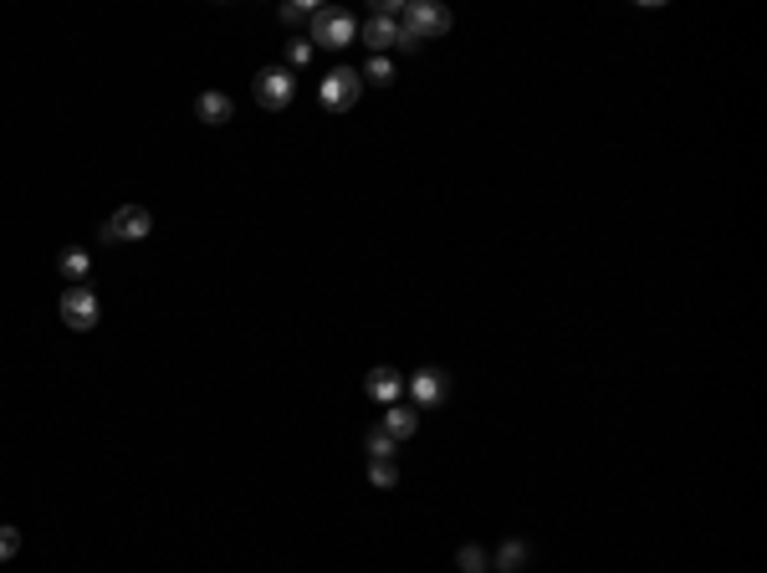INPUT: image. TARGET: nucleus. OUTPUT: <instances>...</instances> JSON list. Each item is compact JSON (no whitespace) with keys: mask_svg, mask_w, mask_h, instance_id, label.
I'll return each mask as SVG.
<instances>
[{"mask_svg":"<svg viewBox=\"0 0 767 573\" xmlns=\"http://www.w3.org/2000/svg\"><path fill=\"white\" fill-rule=\"evenodd\" d=\"M445 31H450V11H445V6H430V0H410V6H404V16H399V47L415 52V47H425L430 36H445Z\"/></svg>","mask_w":767,"mask_h":573,"instance_id":"obj_1","label":"nucleus"},{"mask_svg":"<svg viewBox=\"0 0 767 573\" xmlns=\"http://www.w3.org/2000/svg\"><path fill=\"white\" fill-rule=\"evenodd\" d=\"M358 41V21L343 6H318L312 11V47H348Z\"/></svg>","mask_w":767,"mask_h":573,"instance_id":"obj_2","label":"nucleus"},{"mask_svg":"<svg viewBox=\"0 0 767 573\" xmlns=\"http://www.w3.org/2000/svg\"><path fill=\"white\" fill-rule=\"evenodd\" d=\"M399 16H404V6L399 0H384V6L358 26V36H364V47L379 57V52H389V47H399Z\"/></svg>","mask_w":767,"mask_h":573,"instance_id":"obj_3","label":"nucleus"},{"mask_svg":"<svg viewBox=\"0 0 767 573\" xmlns=\"http://www.w3.org/2000/svg\"><path fill=\"white\" fill-rule=\"evenodd\" d=\"M358 93H364V77H358V67H333L323 77V87H318V98H323L328 113H348L358 103Z\"/></svg>","mask_w":767,"mask_h":573,"instance_id":"obj_4","label":"nucleus"},{"mask_svg":"<svg viewBox=\"0 0 767 573\" xmlns=\"http://www.w3.org/2000/svg\"><path fill=\"white\" fill-rule=\"evenodd\" d=\"M251 93H256V103L261 108H287L292 103V93H297V82H292V72L287 67H261L256 72V82H251Z\"/></svg>","mask_w":767,"mask_h":573,"instance_id":"obj_5","label":"nucleus"},{"mask_svg":"<svg viewBox=\"0 0 767 573\" xmlns=\"http://www.w3.org/2000/svg\"><path fill=\"white\" fill-rule=\"evenodd\" d=\"M149 231H154V215H149L144 205H118V210H113V220L103 226V236H108V241H144Z\"/></svg>","mask_w":767,"mask_h":573,"instance_id":"obj_6","label":"nucleus"},{"mask_svg":"<svg viewBox=\"0 0 767 573\" xmlns=\"http://www.w3.org/2000/svg\"><path fill=\"white\" fill-rule=\"evenodd\" d=\"M62 323H67L72 333L98 328V297H93V287H67V292H62Z\"/></svg>","mask_w":767,"mask_h":573,"instance_id":"obj_7","label":"nucleus"},{"mask_svg":"<svg viewBox=\"0 0 767 573\" xmlns=\"http://www.w3.org/2000/svg\"><path fill=\"white\" fill-rule=\"evenodd\" d=\"M364 389H369V400H379V405H399V394H404V374L389 369V364H379V369H369Z\"/></svg>","mask_w":767,"mask_h":573,"instance_id":"obj_8","label":"nucleus"},{"mask_svg":"<svg viewBox=\"0 0 767 573\" xmlns=\"http://www.w3.org/2000/svg\"><path fill=\"white\" fill-rule=\"evenodd\" d=\"M410 394H415V405H440L445 394H450V384H445V369H420L415 379H410Z\"/></svg>","mask_w":767,"mask_h":573,"instance_id":"obj_9","label":"nucleus"},{"mask_svg":"<svg viewBox=\"0 0 767 573\" xmlns=\"http://www.w3.org/2000/svg\"><path fill=\"white\" fill-rule=\"evenodd\" d=\"M231 113H236V103L225 98V93H200V98H195V118H200V123H210V128L231 123Z\"/></svg>","mask_w":767,"mask_h":573,"instance_id":"obj_10","label":"nucleus"},{"mask_svg":"<svg viewBox=\"0 0 767 573\" xmlns=\"http://www.w3.org/2000/svg\"><path fill=\"white\" fill-rule=\"evenodd\" d=\"M379 430H384L389 440H410V435L420 430V415H415L410 405H389V410H384V425H379Z\"/></svg>","mask_w":767,"mask_h":573,"instance_id":"obj_11","label":"nucleus"},{"mask_svg":"<svg viewBox=\"0 0 767 573\" xmlns=\"http://www.w3.org/2000/svg\"><path fill=\"white\" fill-rule=\"evenodd\" d=\"M57 267H62V277H67L72 287H82V282H87V272H93V256H87L82 246H72V251H62Z\"/></svg>","mask_w":767,"mask_h":573,"instance_id":"obj_12","label":"nucleus"},{"mask_svg":"<svg viewBox=\"0 0 767 573\" xmlns=\"http://www.w3.org/2000/svg\"><path fill=\"white\" fill-rule=\"evenodd\" d=\"M369 481H374V487H394V481H399L394 456H369Z\"/></svg>","mask_w":767,"mask_h":573,"instance_id":"obj_13","label":"nucleus"},{"mask_svg":"<svg viewBox=\"0 0 767 573\" xmlns=\"http://www.w3.org/2000/svg\"><path fill=\"white\" fill-rule=\"evenodd\" d=\"M358 77H364V82H374V87H389V82H394V67H389L384 57H369V67L358 72Z\"/></svg>","mask_w":767,"mask_h":573,"instance_id":"obj_14","label":"nucleus"},{"mask_svg":"<svg viewBox=\"0 0 767 573\" xmlns=\"http://www.w3.org/2000/svg\"><path fill=\"white\" fill-rule=\"evenodd\" d=\"M522 563H527V548H522V543H507L502 558H496V568H502V573H512V568H522Z\"/></svg>","mask_w":767,"mask_h":573,"instance_id":"obj_15","label":"nucleus"},{"mask_svg":"<svg viewBox=\"0 0 767 573\" xmlns=\"http://www.w3.org/2000/svg\"><path fill=\"white\" fill-rule=\"evenodd\" d=\"M21 553V533H16V527H0V563H11Z\"/></svg>","mask_w":767,"mask_h":573,"instance_id":"obj_16","label":"nucleus"},{"mask_svg":"<svg viewBox=\"0 0 767 573\" xmlns=\"http://www.w3.org/2000/svg\"><path fill=\"white\" fill-rule=\"evenodd\" d=\"M312 11H318L312 0H292V6H282V21H287V26H297V21H312Z\"/></svg>","mask_w":767,"mask_h":573,"instance_id":"obj_17","label":"nucleus"},{"mask_svg":"<svg viewBox=\"0 0 767 573\" xmlns=\"http://www.w3.org/2000/svg\"><path fill=\"white\" fill-rule=\"evenodd\" d=\"M394 446L399 440H389L384 430H369V456H394Z\"/></svg>","mask_w":767,"mask_h":573,"instance_id":"obj_18","label":"nucleus"},{"mask_svg":"<svg viewBox=\"0 0 767 573\" xmlns=\"http://www.w3.org/2000/svg\"><path fill=\"white\" fill-rule=\"evenodd\" d=\"M461 568H466V573H491V568H486V553H481V548H461Z\"/></svg>","mask_w":767,"mask_h":573,"instance_id":"obj_19","label":"nucleus"}]
</instances>
